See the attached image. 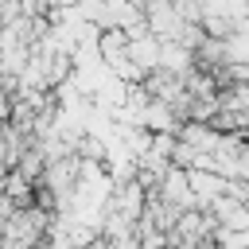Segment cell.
Instances as JSON below:
<instances>
[{
    "label": "cell",
    "instance_id": "cell-1",
    "mask_svg": "<svg viewBox=\"0 0 249 249\" xmlns=\"http://www.w3.org/2000/svg\"><path fill=\"white\" fill-rule=\"evenodd\" d=\"M51 4H58V8H74L78 0H51Z\"/></svg>",
    "mask_w": 249,
    "mask_h": 249
}]
</instances>
